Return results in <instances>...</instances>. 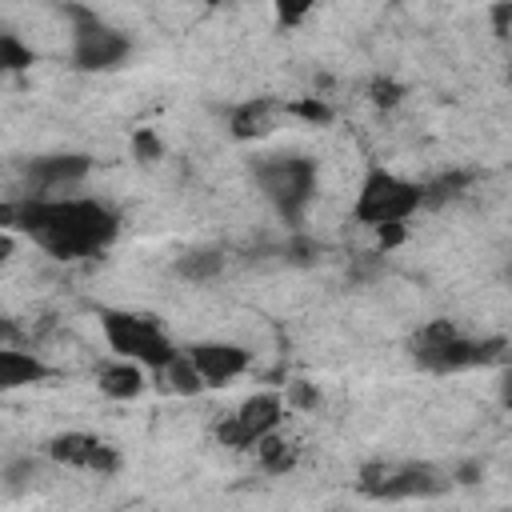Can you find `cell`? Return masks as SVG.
<instances>
[{
  "mask_svg": "<svg viewBox=\"0 0 512 512\" xmlns=\"http://www.w3.org/2000/svg\"><path fill=\"white\" fill-rule=\"evenodd\" d=\"M48 364L32 352H20V348H0V392H16V388H28V384H40L48 380Z\"/></svg>",
  "mask_w": 512,
  "mask_h": 512,
  "instance_id": "7c38bea8",
  "label": "cell"
},
{
  "mask_svg": "<svg viewBox=\"0 0 512 512\" xmlns=\"http://www.w3.org/2000/svg\"><path fill=\"white\" fill-rule=\"evenodd\" d=\"M164 380H168V388L172 392H180V396H196L200 388H204V380H200V372H196V364L188 360V352H176L164 368Z\"/></svg>",
  "mask_w": 512,
  "mask_h": 512,
  "instance_id": "2e32d148",
  "label": "cell"
},
{
  "mask_svg": "<svg viewBox=\"0 0 512 512\" xmlns=\"http://www.w3.org/2000/svg\"><path fill=\"white\" fill-rule=\"evenodd\" d=\"M284 108L276 104V100H268V96H256V100H244L240 108H232V136L236 140H256V136H264V132H272V124H276V116H280Z\"/></svg>",
  "mask_w": 512,
  "mask_h": 512,
  "instance_id": "5bb4252c",
  "label": "cell"
},
{
  "mask_svg": "<svg viewBox=\"0 0 512 512\" xmlns=\"http://www.w3.org/2000/svg\"><path fill=\"white\" fill-rule=\"evenodd\" d=\"M416 208H424L420 184H412V180H404V176H396L388 168H372L364 176V184H360V196H356L352 216L360 224L380 228V224H404Z\"/></svg>",
  "mask_w": 512,
  "mask_h": 512,
  "instance_id": "8992f818",
  "label": "cell"
},
{
  "mask_svg": "<svg viewBox=\"0 0 512 512\" xmlns=\"http://www.w3.org/2000/svg\"><path fill=\"white\" fill-rule=\"evenodd\" d=\"M256 456H260V468L268 472V476H284V472H292L296 468V460H300V452H296V444H288V440H280L276 432H268V436H260L256 444Z\"/></svg>",
  "mask_w": 512,
  "mask_h": 512,
  "instance_id": "9a60e30c",
  "label": "cell"
},
{
  "mask_svg": "<svg viewBox=\"0 0 512 512\" xmlns=\"http://www.w3.org/2000/svg\"><path fill=\"white\" fill-rule=\"evenodd\" d=\"M16 208H20V200H0V228L16 232Z\"/></svg>",
  "mask_w": 512,
  "mask_h": 512,
  "instance_id": "484cf974",
  "label": "cell"
},
{
  "mask_svg": "<svg viewBox=\"0 0 512 512\" xmlns=\"http://www.w3.org/2000/svg\"><path fill=\"white\" fill-rule=\"evenodd\" d=\"M204 4H224V0H204Z\"/></svg>",
  "mask_w": 512,
  "mask_h": 512,
  "instance_id": "f1b7e54d",
  "label": "cell"
},
{
  "mask_svg": "<svg viewBox=\"0 0 512 512\" xmlns=\"http://www.w3.org/2000/svg\"><path fill=\"white\" fill-rule=\"evenodd\" d=\"M252 172H256V184L264 188V196L276 204V212L288 224H300V216L316 192V164L296 152H276V156H260Z\"/></svg>",
  "mask_w": 512,
  "mask_h": 512,
  "instance_id": "277c9868",
  "label": "cell"
},
{
  "mask_svg": "<svg viewBox=\"0 0 512 512\" xmlns=\"http://www.w3.org/2000/svg\"><path fill=\"white\" fill-rule=\"evenodd\" d=\"M404 240V224H380V248H396Z\"/></svg>",
  "mask_w": 512,
  "mask_h": 512,
  "instance_id": "d4e9b609",
  "label": "cell"
},
{
  "mask_svg": "<svg viewBox=\"0 0 512 512\" xmlns=\"http://www.w3.org/2000/svg\"><path fill=\"white\" fill-rule=\"evenodd\" d=\"M28 64H32V48L20 36H12V32L0 28V76L4 72H24Z\"/></svg>",
  "mask_w": 512,
  "mask_h": 512,
  "instance_id": "d6986e66",
  "label": "cell"
},
{
  "mask_svg": "<svg viewBox=\"0 0 512 512\" xmlns=\"http://www.w3.org/2000/svg\"><path fill=\"white\" fill-rule=\"evenodd\" d=\"M132 148H136V156H140V160H160V156H164L160 136H156V132H148V128H140V132L132 136Z\"/></svg>",
  "mask_w": 512,
  "mask_h": 512,
  "instance_id": "7402d4cb",
  "label": "cell"
},
{
  "mask_svg": "<svg viewBox=\"0 0 512 512\" xmlns=\"http://www.w3.org/2000/svg\"><path fill=\"white\" fill-rule=\"evenodd\" d=\"M68 16H72V64L76 68H84V72H108V68H116V64L128 60L132 40L120 28H112L108 20H100L84 4H68Z\"/></svg>",
  "mask_w": 512,
  "mask_h": 512,
  "instance_id": "52a82bcc",
  "label": "cell"
},
{
  "mask_svg": "<svg viewBox=\"0 0 512 512\" xmlns=\"http://www.w3.org/2000/svg\"><path fill=\"white\" fill-rule=\"evenodd\" d=\"M508 12H512V4H508V0H500V4L492 8V20H496V36H508Z\"/></svg>",
  "mask_w": 512,
  "mask_h": 512,
  "instance_id": "4316f807",
  "label": "cell"
},
{
  "mask_svg": "<svg viewBox=\"0 0 512 512\" xmlns=\"http://www.w3.org/2000/svg\"><path fill=\"white\" fill-rule=\"evenodd\" d=\"M48 460H56L64 468L96 472V476H112L120 468V452L96 432H60V436H52L48 440Z\"/></svg>",
  "mask_w": 512,
  "mask_h": 512,
  "instance_id": "9c48e42d",
  "label": "cell"
},
{
  "mask_svg": "<svg viewBox=\"0 0 512 512\" xmlns=\"http://www.w3.org/2000/svg\"><path fill=\"white\" fill-rule=\"evenodd\" d=\"M188 360L196 364L204 388L228 384V380H236V376L248 368V352H244L240 344H228V340H204V344H192V348H188Z\"/></svg>",
  "mask_w": 512,
  "mask_h": 512,
  "instance_id": "8fae6325",
  "label": "cell"
},
{
  "mask_svg": "<svg viewBox=\"0 0 512 512\" xmlns=\"http://www.w3.org/2000/svg\"><path fill=\"white\" fill-rule=\"evenodd\" d=\"M284 112H288V116H300V120H312V124H328V120H332V112H328V104H324L320 96L296 100V104H288Z\"/></svg>",
  "mask_w": 512,
  "mask_h": 512,
  "instance_id": "ffe728a7",
  "label": "cell"
},
{
  "mask_svg": "<svg viewBox=\"0 0 512 512\" xmlns=\"http://www.w3.org/2000/svg\"><path fill=\"white\" fill-rule=\"evenodd\" d=\"M504 352V340H468L452 320H432L412 336V356L428 372H464L476 364H488Z\"/></svg>",
  "mask_w": 512,
  "mask_h": 512,
  "instance_id": "7a4b0ae2",
  "label": "cell"
},
{
  "mask_svg": "<svg viewBox=\"0 0 512 512\" xmlns=\"http://www.w3.org/2000/svg\"><path fill=\"white\" fill-rule=\"evenodd\" d=\"M312 8H316V0H276V20H280L284 28H292V24H300Z\"/></svg>",
  "mask_w": 512,
  "mask_h": 512,
  "instance_id": "44dd1931",
  "label": "cell"
},
{
  "mask_svg": "<svg viewBox=\"0 0 512 512\" xmlns=\"http://www.w3.org/2000/svg\"><path fill=\"white\" fill-rule=\"evenodd\" d=\"M288 404L292 408H316L320 404V392L308 380H296V384H288Z\"/></svg>",
  "mask_w": 512,
  "mask_h": 512,
  "instance_id": "603a6c76",
  "label": "cell"
},
{
  "mask_svg": "<svg viewBox=\"0 0 512 512\" xmlns=\"http://www.w3.org/2000/svg\"><path fill=\"white\" fill-rule=\"evenodd\" d=\"M96 384H100V392H104L108 400H136V396L144 392V372H140V364H136V360L116 356V360L100 364Z\"/></svg>",
  "mask_w": 512,
  "mask_h": 512,
  "instance_id": "4fadbf2b",
  "label": "cell"
},
{
  "mask_svg": "<svg viewBox=\"0 0 512 512\" xmlns=\"http://www.w3.org/2000/svg\"><path fill=\"white\" fill-rule=\"evenodd\" d=\"M100 328H104V340L116 356L124 360H136L140 368H164L176 348L168 340V332L160 328L156 316L148 312H124V308H100Z\"/></svg>",
  "mask_w": 512,
  "mask_h": 512,
  "instance_id": "3957f363",
  "label": "cell"
},
{
  "mask_svg": "<svg viewBox=\"0 0 512 512\" xmlns=\"http://www.w3.org/2000/svg\"><path fill=\"white\" fill-rule=\"evenodd\" d=\"M452 480H444L432 464L416 460H368L360 468L356 488L372 500H420V496H440Z\"/></svg>",
  "mask_w": 512,
  "mask_h": 512,
  "instance_id": "5b68a950",
  "label": "cell"
},
{
  "mask_svg": "<svg viewBox=\"0 0 512 512\" xmlns=\"http://www.w3.org/2000/svg\"><path fill=\"white\" fill-rule=\"evenodd\" d=\"M220 268H224V256L216 248H196L176 260V272L188 280H212V276H220Z\"/></svg>",
  "mask_w": 512,
  "mask_h": 512,
  "instance_id": "e0dca14e",
  "label": "cell"
},
{
  "mask_svg": "<svg viewBox=\"0 0 512 512\" xmlns=\"http://www.w3.org/2000/svg\"><path fill=\"white\" fill-rule=\"evenodd\" d=\"M280 420H284V396H276V392H256V396H248L232 416H224V420L216 424V440H220L224 448H252L260 436L276 432Z\"/></svg>",
  "mask_w": 512,
  "mask_h": 512,
  "instance_id": "ba28073f",
  "label": "cell"
},
{
  "mask_svg": "<svg viewBox=\"0 0 512 512\" xmlns=\"http://www.w3.org/2000/svg\"><path fill=\"white\" fill-rule=\"evenodd\" d=\"M92 160L84 152H56V156H36L24 164V180L36 188L32 196H52L56 188H72L88 176Z\"/></svg>",
  "mask_w": 512,
  "mask_h": 512,
  "instance_id": "30bf717a",
  "label": "cell"
},
{
  "mask_svg": "<svg viewBox=\"0 0 512 512\" xmlns=\"http://www.w3.org/2000/svg\"><path fill=\"white\" fill-rule=\"evenodd\" d=\"M372 92H376V104H380V108H392V104L400 100V88H396L392 80H376V88H372Z\"/></svg>",
  "mask_w": 512,
  "mask_h": 512,
  "instance_id": "cb8c5ba5",
  "label": "cell"
},
{
  "mask_svg": "<svg viewBox=\"0 0 512 512\" xmlns=\"http://www.w3.org/2000/svg\"><path fill=\"white\" fill-rule=\"evenodd\" d=\"M116 212L84 196H28L16 208V232L56 260H88L116 240Z\"/></svg>",
  "mask_w": 512,
  "mask_h": 512,
  "instance_id": "6da1fadb",
  "label": "cell"
},
{
  "mask_svg": "<svg viewBox=\"0 0 512 512\" xmlns=\"http://www.w3.org/2000/svg\"><path fill=\"white\" fill-rule=\"evenodd\" d=\"M16 252V232H8V228H0V260H8Z\"/></svg>",
  "mask_w": 512,
  "mask_h": 512,
  "instance_id": "83f0119b",
  "label": "cell"
},
{
  "mask_svg": "<svg viewBox=\"0 0 512 512\" xmlns=\"http://www.w3.org/2000/svg\"><path fill=\"white\" fill-rule=\"evenodd\" d=\"M472 184V172H448V176H436L432 184H420V192H424V204H444V200H456L464 188Z\"/></svg>",
  "mask_w": 512,
  "mask_h": 512,
  "instance_id": "ac0fdd59",
  "label": "cell"
}]
</instances>
